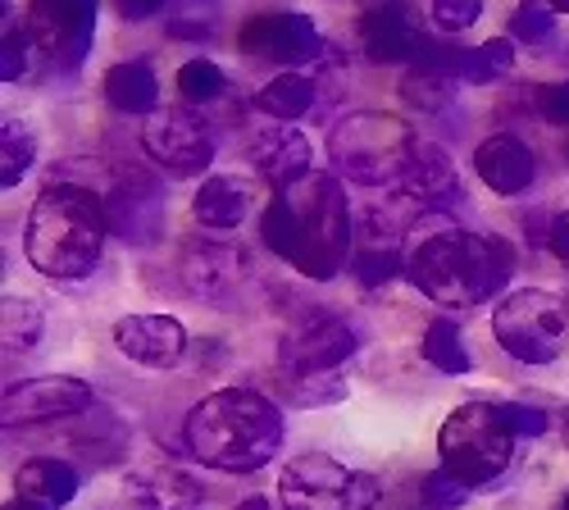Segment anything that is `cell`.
<instances>
[{
  "label": "cell",
  "instance_id": "18",
  "mask_svg": "<svg viewBox=\"0 0 569 510\" xmlns=\"http://www.w3.org/2000/svg\"><path fill=\"white\" fill-rule=\"evenodd\" d=\"M114 347L132 364L147 369H169L187 351V329L173 314H123L114 323Z\"/></svg>",
  "mask_w": 569,
  "mask_h": 510
},
{
  "label": "cell",
  "instance_id": "3",
  "mask_svg": "<svg viewBox=\"0 0 569 510\" xmlns=\"http://www.w3.org/2000/svg\"><path fill=\"white\" fill-rule=\"evenodd\" d=\"M106 233H110V219L97 192L78 188V182H51L28 210L23 256L37 273L60 278V283H78V278L97 269Z\"/></svg>",
  "mask_w": 569,
  "mask_h": 510
},
{
  "label": "cell",
  "instance_id": "19",
  "mask_svg": "<svg viewBox=\"0 0 569 510\" xmlns=\"http://www.w3.org/2000/svg\"><path fill=\"white\" fill-rule=\"evenodd\" d=\"M473 169H479L483 188H492L497 197H519L533 188V173H538V160L533 151L519 142V137L510 132H492L479 142V151H473Z\"/></svg>",
  "mask_w": 569,
  "mask_h": 510
},
{
  "label": "cell",
  "instance_id": "5",
  "mask_svg": "<svg viewBox=\"0 0 569 510\" xmlns=\"http://www.w3.org/2000/svg\"><path fill=\"white\" fill-rule=\"evenodd\" d=\"M515 442L525 438L515 433L510 401H465L438 429V460L460 488L473 492L497 483L510 470Z\"/></svg>",
  "mask_w": 569,
  "mask_h": 510
},
{
  "label": "cell",
  "instance_id": "34",
  "mask_svg": "<svg viewBox=\"0 0 569 510\" xmlns=\"http://www.w3.org/2000/svg\"><path fill=\"white\" fill-rule=\"evenodd\" d=\"M32 64H41L32 32H28V28H6V46H0V78L19 82V78L32 73Z\"/></svg>",
  "mask_w": 569,
  "mask_h": 510
},
{
  "label": "cell",
  "instance_id": "31",
  "mask_svg": "<svg viewBox=\"0 0 569 510\" xmlns=\"http://www.w3.org/2000/svg\"><path fill=\"white\" fill-rule=\"evenodd\" d=\"M351 269H356V278L365 288H383L388 278L401 269V251H397V242H365L356 256H351Z\"/></svg>",
  "mask_w": 569,
  "mask_h": 510
},
{
  "label": "cell",
  "instance_id": "32",
  "mask_svg": "<svg viewBox=\"0 0 569 510\" xmlns=\"http://www.w3.org/2000/svg\"><path fill=\"white\" fill-rule=\"evenodd\" d=\"M556 32V10H551V0H519L515 14H510V37L515 41H551Z\"/></svg>",
  "mask_w": 569,
  "mask_h": 510
},
{
  "label": "cell",
  "instance_id": "21",
  "mask_svg": "<svg viewBox=\"0 0 569 510\" xmlns=\"http://www.w3.org/2000/svg\"><path fill=\"white\" fill-rule=\"evenodd\" d=\"M128 492L137 501V510H201L206 506V488L169 466V460H147V466H137L128 474Z\"/></svg>",
  "mask_w": 569,
  "mask_h": 510
},
{
  "label": "cell",
  "instance_id": "40",
  "mask_svg": "<svg viewBox=\"0 0 569 510\" xmlns=\"http://www.w3.org/2000/svg\"><path fill=\"white\" fill-rule=\"evenodd\" d=\"M551 251H556V256H560V264L569 269V210L551 223Z\"/></svg>",
  "mask_w": 569,
  "mask_h": 510
},
{
  "label": "cell",
  "instance_id": "36",
  "mask_svg": "<svg viewBox=\"0 0 569 510\" xmlns=\"http://www.w3.org/2000/svg\"><path fill=\"white\" fill-rule=\"evenodd\" d=\"M533 106H538V119H547V123H569V78H565V82H542V87H533Z\"/></svg>",
  "mask_w": 569,
  "mask_h": 510
},
{
  "label": "cell",
  "instance_id": "24",
  "mask_svg": "<svg viewBox=\"0 0 569 510\" xmlns=\"http://www.w3.org/2000/svg\"><path fill=\"white\" fill-rule=\"evenodd\" d=\"M247 206H251V192L242 188L237 178H201V188L192 197V214L201 228H219V233H228V228H237L247 219Z\"/></svg>",
  "mask_w": 569,
  "mask_h": 510
},
{
  "label": "cell",
  "instance_id": "14",
  "mask_svg": "<svg viewBox=\"0 0 569 510\" xmlns=\"http://www.w3.org/2000/svg\"><path fill=\"white\" fill-rule=\"evenodd\" d=\"M91 406H97L91 383L69 379V374H46V379H28V383L10 388L6 406H0V420H6V429L46 424V420H69V414H82Z\"/></svg>",
  "mask_w": 569,
  "mask_h": 510
},
{
  "label": "cell",
  "instance_id": "43",
  "mask_svg": "<svg viewBox=\"0 0 569 510\" xmlns=\"http://www.w3.org/2000/svg\"><path fill=\"white\" fill-rule=\"evenodd\" d=\"M551 10L556 14H569V0H551Z\"/></svg>",
  "mask_w": 569,
  "mask_h": 510
},
{
  "label": "cell",
  "instance_id": "10",
  "mask_svg": "<svg viewBox=\"0 0 569 510\" xmlns=\"http://www.w3.org/2000/svg\"><path fill=\"white\" fill-rule=\"evenodd\" d=\"M97 14H101V0H32L23 28L37 41L41 64L56 73H73L91 56Z\"/></svg>",
  "mask_w": 569,
  "mask_h": 510
},
{
  "label": "cell",
  "instance_id": "11",
  "mask_svg": "<svg viewBox=\"0 0 569 510\" xmlns=\"http://www.w3.org/2000/svg\"><path fill=\"white\" fill-rule=\"evenodd\" d=\"M141 147L147 156L173 173V178H197L214 164V137L201 123V114H187V110H156L141 123Z\"/></svg>",
  "mask_w": 569,
  "mask_h": 510
},
{
  "label": "cell",
  "instance_id": "17",
  "mask_svg": "<svg viewBox=\"0 0 569 510\" xmlns=\"http://www.w3.org/2000/svg\"><path fill=\"white\" fill-rule=\"evenodd\" d=\"M460 46H442V41H429L419 51V60L406 69L401 78V101L419 114H438L451 106L456 97V82H460Z\"/></svg>",
  "mask_w": 569,
  "mask_h": 510
},
{
  "label": "cell",
  "instance_id": "1",
  "mask_svg": "<svg viewBox=\"0 0 569 510\" xmlns=\"http://www.w3.org/2000/svg\"><path fill=\"white\" fill-rule=\"evenodd\" d=\"M264 247L306 278H338L351 260V201L333 173L310 169L301 182L273 192L260 219Z\"/></svg>",
  "mask_w": 569,
  "mask_h": 510
},
{
  "label": "cell",
  "instance_id": "29",
  "mask_svg": "<svg viewBox=\"0 0 569 510\" xmlns=\"http://www.w3.org/2000/svg\"><path fill=\"white\" fill-rule=\"evenodd\" d=\"M32 160H37L32 128L19 123V119H6V128H0V188H6V192L19 188L23 173L32 169Z\"/></svg>",
  "mask_w": 569,
  "mask_h": 510
},
{
  "label": "cell",
  "instance_id": "33",
  "mask_svg": "<svg viewBox=\"0 0 569 510\" xmlns=\"http://www.w3.org/2000/svg\"><path fill=\"white\" fill-rule=\"evenodd\" d=\"M41 329H46V319L41 310L28 301V297H10L6 301V347H37L41 342Z\"/></svg>",
  "mask_w": 569,
  "mask_h": 510
},
{
  "label": "cell",
  "instance_id": "12",
  "mask_svg": "<svg viewBox=\"0 0 569 510\" xmlns=\"http://www.w3.org/2000/svg\"><path fill=\"white\" fill-rule=\"evenodd\" d=\"M356 347H360L356 323H347L338 314H319L278 342V364L288 369L292 379L310 383V379H328L338 364H347L356 356Z\"/></svg>",
  "mask_w": 569,
  "mask_h": 510
},
{
  "label": "cell",
  "instance_id": "37",
  "mask_svg": "<svg viewBox=\"0 0 569 510\" xmlns=\"http://www.w3.org/2000/svg\"><path fill=\"white\" fill-rule=\"evenodd\" d=\"M465 492H469V488H460L447 470H438V474L423 479V501H429L433 510H451V506H460V501H465Z\"/></svg>",
  "mask_w": 569,
  "mask_h": 510
},
{
  "label": "cell",
  "instance_id": "35",
  "mask_svg": "<svg viewBox=\"0 0 569 510\" xmlns=\"http://www.w3.org/2000/svg\"><path fill=\"white\" fill-rule=\"evenodd\" d=\"M483 19V0H433V23L442 32H465Z\"/></svg>",
  "mask_w": 569,
  "mask_h": 510
},
{
  "label": "cell",
  "instance_id": "2",
  "mask_svg": "<svg viewBox=\"0 0 569 510\" xmlns=\"http://www.w3.org/2000/svg\"><path fill=\"white\" fill-rule=\"evenodd\" d=\"M410 283L451 310H473L506 292L515 273V247L497 233H469V228H442L423 238L406 260Z\"/></svg>",
  "mask_w": 569,
  "mask_h": 510
},
{
  "label": "cell",
  "instance_id": "44",
  "mask_svg": "<svg viewBox=\"0 0 569 510\" xmlns=\"http://www.w3.org/2000/svg\"><path fill=\"white\" fill-rule=\"evenodd\" d=\"M560 510H569V492H565V497H560Z\"/></svg>",
  "mask_w": 569,
  "mask_h": 510
},
{
  "label": "cell",
  "instance_id": "28",
  "mask_svg": "<svg viewBox=\"0 0 569 510\" xmlns=\"http://www.w3.org/2000/svg\"><path fill=\"white\" fill-rule=\"evenodd\" d=\"M510 69H515V46L501 41V37H492V41L473 46V51L460 56V82H469V87L501 82V78H510Z\"/></svg>",
  "mask_w": 569,
  "mask_h": 510
},
{
  "label": "cell",
  "instance_id": "8",
  "mask_svg": "<svg viewBox=\"0 0 569 510\" xmlns=\"http://www.w3.org/2000/svg\"><path fill=\"white\" fill-rule=\"evenodd\" d=\"M373 501V474H356L323 451L292 456L278 474V510H369Z\"/></svg>",
  "mask_w": 569,
  "mask_h": 510
},
{
  "label": "cell",
  "instance_id": "20",
  "mask_svg": "<svg viewBox=\"0 0 569 510\" xmlns=\"http://www.w3.org/2000/svg\"><path fill=\"white\" fill-rule=\"evenodd\" d=\"M251 164L278 192L292 188V182H301L310 173V137L288 123H269L264 132L251 137Z\"/></svg>",
  "mask_w": 569,
  "mask_h": 510
},
{
  "label": "cell",
  "instance_id": "22",
  "mask_svg": "<svg viewBox=\"0 0 569 510\" xmlns=\"http://www.w3.org/2000/svg\"><path fill=\"white\" fill-rule=\"evenodd\" d=\"M401 197L419 210H451L460 201V173L438 142H419V156L401 178Z\"/></svg>",
  "mask_w": 569,
  "mask_h": 510
},
{
  "label": "cell",
  "instance_id": "27",
  "mask_svg": "<svg viewBox=\"0 0 569 510\" xmlns=\"http://www.w3.org/2000/svg\"><path fill=\"white\" fill-rule=\"evenodd\" d=\"M423 360L442 374H469V347H465V333L456 329V319H433L423 329V342H419Z\"/></svg>",
  "mask_w": 569,
  "mask_h": 510
},
{
  "label": "cell",
  "instance_id": "23",
  "mask_svg": "<svg viewBox=\"0 0 569 510\" xmlns=\"http://www.w3.org/2000/svg\"><path fill=\"white\" fill-rule=\"evenodd\" d=\"M14 488L23 501H37L46 510H60L78 497V470L64 466L56 456H37V460H23L19 474H14Z\"/></svg>",
  "mask_w": 569,
  "mask_h": 510
},
{
  "label": "cell",
  "instance_id": "25",
  "mask_svg": "<svg viewBox=\"0 0 569 510\" xmlns=\"http://www.w3.org/2000/svg\"><path fill=\"white\" fill-rule=\"evenodd\" d=\"M106 101L119 114H156L160 110V78L151 73V64H141V60L114 64L106 73Z\"/></svg>",
  "mask_w": 569,
  "mask_h": 510
},
{
  "label": "cell",
  "instance_id": "15",
  "mask_svg": "<svg viewBox=\"0 0 569 510\" xmlns=\"http://www.w3.org/2000/svg\"><path fill=\"white\" fill-rule=\"evenodd\" d=\"M164 206H169V192L156 178H147V173L119 178L110 188V197H106L110 233L132 242V247H151L160 238V228H164Z\"/></svg>",
  "mask_w": 569,
  "mask_h": 510
},
{
  "label": "cell",
  "instance_id": "38",
  "mask_svg": "<svg viewBox=\"0 0 569 510\" xmlns=\"http://www.w3.org/2000/svg\"><path fill=\"white\" fill-rule=\"evenodd\" d=\"M510 420H515V433H519V438H542V433H547V414H542L538 406L510 401Z\"/></svg>",
  "mask_w": 569,
  "mask_h": 510
},
{
  "label": "cell",
  "instance_id": "4",
  "mask_svg": "<svg viewBox=\"0 0 569 510\" xmlns=\"http://www.w3.org/2000/svg\"><path fill=\"white\" fill-rule=\"evenodd\" d=\"M182 433L201 466L223 474H251L269 466L282 447V410L251 388H223L192 406Z\"/></svg>",
  "mask_w": 569,
  "mask_h": 510
},
{
  "label": "cell",
  "instance_id": "41",
  "mask_svg": "<svg viewBox=\"0 0 569 510\" xmlns=\"http://www.w3.org/2000/svg\"><path fill=\"white\" fill-rule=\"evenodd\" d=\"M237 510H273V506H269L264 497H247V501H242V506H237Z\"/></svg>",
  "mask_w": 569,
  "mask_h": 510
},
{
  "label": "cell",
  "instance_id": "16",
  "mask_svg": "<svg viewBox=\"0 0 569 510\" xmlns=\"http://www.w3.org/2000/svg\"><path fill=\"white\" fill-rule=\"evenodd\" d=\"M360 41H365L369 60H378V64H415L419 51L429 46L406 0H383V6H369L360 14Z\"/></svg>",
  "mask_w": 569,
  "mask_h": 510
},
{
  "label": "cell",
  "instance_id": "39",
  "mask_svg": "<svg viewBox=\"0 0 569 510\" xmlns=\"http://www.w3.org/2000/svg\"><path fill=\"white\" fill-rule=\"evenodd\" d=\"M164 6H169V0H119V14L128 23H147V19L164 14Z\"/></svg>",
  "mask_w": 569,
  "mask_h": 510
},
{
  "label": "cell",
  "instance_id": "42",
  "mask_svg": "<svg viewBox=\"0 0 569 510\" xmlns=\"http://www.w3.org/2000/svg\"><path fill=\"white\" fill-rule=\"evenodd\" d=\"M6 510H46V506H37V501H23V497H14Z\"/></svg>",
  "mask_w": 569,
  "mask_h": 510
},
{
  "label": "cell",
  "instance_id": "13",
  "mask_svg": "<svg viewBox=\"0 0 569 510\" xmlns=\"http://www.w3.org/2000/svg\"><path fill=\"white\" fill-rule=\"evenodd\" d=\"M237 51L251 60H273V64H306L323 51V37L310 14L273 10V14H256L237 28Z\"/></svg>",
  "mask_w": 569,
  "mask_h": 510
},
{
  "label": "cell",
  "instance_id": "6",
  "mask_svg": "<svg viewBox=\"0 0 569 510\" xmlns=\"http://www.w3.org/2000/svg\"><path fill=\"white\" fill-rule=\"evenodd\" d=\"M328 156L360 188H401L419 156V137L401 114L356 110L328 128Z\"/></svg>",
  "mask_w": 569,
  "mask_h": 510
},
{
  "label": "cell",
  "instance_id": "9",
  "mask_svg": "<svg viewBox=\"0 0 569 510\" xmlns=\"http://www.w3.org/2000/svg\"><path fill=\"white\" fill-rule=\"evenodd\" d=\"M178 278L182 288L192 292L206 306L232 310L242 306L247 292L256 288V269L251 256L242 247H228V242H210V238H187L178 251Z\"/></svg>",
  "mask_w": 569,
  "mask_h": 510
},
{
  "label": "cell",
  "instance_id": "7",
  "mask_svg": "<svg viewBox=\"0 0 569 510\" xmlns=\"http://www.w3.org/2000/svg\"><path fill=\"white\" fill-rule=\"evenodd\" d=\"M492 333L519 364H551L569 347V306L547 288H519L492 310Z\"/></svg>",
  "mask_w": 569,
  "mask_h": 510
},
{
  "label": "cell",
  "instance_id": "30",
  "mask_svg": "<svg viewBox=\"0 0 569 510\" xmlns=\"http://www.w3.org/2000/svg\"><path fill=\"white\" fill-rule=\"evenodd\" d=\"M228 91V78H223V69L214 64V60H187L182 69H178V97L192 106V110H206V106H214L219 97Z\"/></svg>",
  "mask_w": 569,
  "mask_h": 510
},
{
  "label": "cell",
  "instance_id": "26",
  "mask_svg": "<svg viewBox=\"0 0 569 510\" xmlns=\"http://www.w3.org/2000/svg\"><path fill=\"white\" fill-rule=\"evenodd\" d=\"M319 106V78L315 73H278L256 91V110L278 119V123H292L301 114H310Z\"/></svg>",
  "mask_w": 569,
  "mask_h": 510
}]
</instances>
